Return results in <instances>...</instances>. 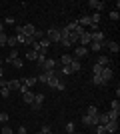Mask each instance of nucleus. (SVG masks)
Listing matches in <instances>:
<instances>
[{"label": "nucleus", "instance_id": "5701e85b", "mask_svg": "<svg viewBox=\"0 0 120 134\" xmlns=\"http://www.w3.org/2000/svg\"><path fill=\"white\" fill-rule=\"evenodd\" d=\"M98 124H102V126L108 124V114H106V112H100V114H98Z\"/></svg>", "mask_w": 120, "mask_h": 134}, {"label": "nucleus", "instance_id": "39448f33", "mask_svg": "<svg viewBox=\"0 0 120 134\" xmlns=\"http://www.w3.org/2000/svg\"><path fill=\"white\" fill-rule=\"evenodd\" d=\"M112 76H114V72H112V68H110V66L102 68V72H100V78L104 80V84H108L110 80H112Z\"/></svg>", "mask_w": 120, "mask_h": 134}, {"label": "nucleus", "instance_id": "393cba45", "mask_svg": "<svg viewBox=\"0 0 120 134\" xmlns=\"http://www.w3.org/2000/svg\"><path fill=\"white\" fill-rule=\"evenodd\" d=\"M76 22H78V26H90V16H82L80 18V20H76Z\"/></svg>", "mask_w": 120, "mask_h": 134}, {"label": "nucleus", "instance_id": "f3484780", "mask_svg": "<svg viewBox=\"0 0 120 134\" xmlns=\"http://www.w3.org/2000/svg\"><path fill=\"white\" fill-rule=\"evenodd\" d=\"M0 86H2V88H0V94L4 96V98H8V96H10V90H8V82H6V80H2V82H0Z\"/></svg>", "mask_w": 120, "mask_h": 134}, {"label": "nucleus", "instance_id": "f03ea898", "mask_svg": "<svg viewBox=\"0 0 120 134\" xmlns=\"http://www.w3.org/2000/svg\"><path fill=\"white\" fill-rule=\"evenodd\" d=\"M44 98H46V96L42 94V92H38V94H34V100H32V104H30V108H32V110H40V108H42V104H44Z\"/></svg>", "mask_w": 120, "mask_h": 134}, {"label": "nucleus", "instance_id": "c03bdc74", "mask_svg": "<svg viewBox=\"0 0 120 134\" xmlns=\"http://www.w3.org/2000/svg\"><path fill=\"white\" fill-rule=\"evenodd\" d=\"M2 74H4V68L0 66V80H2Z\"/></svg>", "mask_w": 120, "mask_h": 134}, {"label": "nucleus", "instance_id": "aec40b11", "mask_svg": "<svg viewBox=\"0 0 120 134\" xmlns=\"http://www.w3.org/2000/svg\"><path fill=\"white\" fill-rule=\"evenodd\" d=\"M18 56H20V54H18V50H16V48H12V50H10V54L6 56V64H10L12 60H16Z\"/></svg>", "mask_w": 120, "mask_h": 134}, {"label": "nucleus", "instance_id": "49530a36", "mask_svg": "<svg viewBox=\"0 0 120 134\" xmlns=\"http://www.w3.org/2000/svg\"><path fill=\"white\" fill-rule=\"evenodd\" d=\"M0 66H2V60H0Z\"/></svg>", "mask_w": 120, "mask_h": 134}, {"label": "nucleus", "instance_id": "e433bc0d", "mask_svg": "<svg viewBox=\"0 0 120 134\" xmlns=\"http://www.w3.org/2000/svg\"><path fill=\"white\" fill-rule=\"evenodd\" d=\"M110 20H116V22H118V20H120V14L116 10H112V12H110Z\"/></svg>", "mask_w": 120, "mask_h": 134}, {"label": "nucleus", "instance_id": "9b49d317", "mask_svg": "<svg viewBox=\"0 0 120 134\" xmlns=\"http://www.w3.org/2000/svg\"><path fill=\"white\" fill-rule=\"evenodd\" d=\"M42 70H56V60L54 58H46V62L42 64Z\"/></svg>", "mask_w": 120, "mask_h": 134}, {"label": "nucleus", "instance_id": "423d86ee", "mask_svg": "<svg viewBox=\"0 0 120 134\" xmlns=\"http://www.w3.org/2000/svg\"><path fill=\"white\" fill-rule=\"evenodd\" d=\"M104 48H108L112 54H118V52H120V44H118V42H110V40L104 42Z\"/></svg>", "mask_w": 120, "mask_h": 134}, {"label": "nucleus", "instance_id": "c85d7f7f", "mask_svg": "<svg viewBox=\"0 0 120 134\" xmlns=\"http://www.w3.org/2000/svg\"><path fill=\"white\" fill-rule=\"evenodd\" d=\"M36 56H38L36 50H28V52H26V60H36Z\"/></svg>", "mask_w": 120, "mask_h": 134}, {"label": "nucleus", "instance_id": "bb28decb", "mask_svg": "<svg viewBox=\"0 0 120 134\" xmlns=\"http://www.w3.org/2000/svg\"><path fill=\"white\" fill-rule=\"evenodd\" d=\"M10 66H14L16 70H22V60H20V58H16V60L10 62Z\"/></svg>", "mask_w": 120, "mask_h": 134}, {"label": "nucleus", "instance_id": "f257e3e1", "mask_svg": "<svg viewBox=\"0 0 120 134\" xmlns=\"http://www.w3.org/2000/svg\"><path fill=\"white\" fill-rule=\"evenodd\" d=\"M36 28L34 24H24V26H16V34H24L26 38H34Z\"/></svg>", "mask_w": 120, "mask_h": 134}, {"label": "nucleus", "instance_id": "c9c22d12", "mask_svg": "<svg viewBox=\"0 0 120 134\" xmlns=\"http://www.w3.org/2000/svg\"><path fill=\"white\" fill-rule=\"evenodd\" d=\"M92 72H94V76H100V72H102V66H98V64H94V68H92Z\"/></svg>", "mask_w": 120, "mask_h": 134}, {"label": "nucleus", "instance_id": "a211bd4d", "mask_svg": "<svg viewBox=\"0 0 120 134\" xmlns=\"http://www.w3.org/2000/svg\"><path fill=\"white\" fill-rule=\"evenodd\" d=\"M98 114H100V112H98V108H96V106H92V104H90V106L86 108V116H92V118H98Z\"/></svg>", "mask_w": 120, "mask_h": 134}, {"label": "nucleus", "instance_id": "7c9ffc66", "mask_svg": "<svg viewBox=\"0 0 120 134\" xmlns=\"http://www.w3.org/2000/svg\"><path fill=\"white\" fill-rule=\"evenodd\" d=\"M92 82L96 84V86H106V84H104V80L100 78V76H92Z\"/></svg>", "mask_w": 120, "mask_h": 134}, {"label": "nucleus", "instance_id": "7ed1b4c3", "mask_svg": "<svg viewBox=\"0 0 120 134\" xmlns=\"http://www.w3.org/2000/svg\"><path fill=\"white\" fill-rule=\"evenodd\" d=\"M46 36H48V40H50V42H60V38H62V36H60V30H58V28H54V26L46 32Z\"/></svg>", "mask_w": 120, "mask_h": 134}, {"label": "nucleus", "instance_id": "2eb2a0df", "mask_svg": "<svg viewBox=\"0 0 120 134\" xmlns=\"http://www.w3.org/2000/svg\"><path fill=\"white\" fill-rule=\"evenodd\" d=\"M72 60H74V56H72V54H62V56H60L62 66H70V64H72Z\"/></svg>", "mask_w": 120, "mask_h": 134}, {"label": "nucleus", "instance_id": "20e7f679", "mask_svg": "<svg viewBox=\"0 0 120 134\" xmlns=\"http://www.w3.org/2000/svg\"><path fill=\"white\" fill-rule=\"evenodd\" d=\"M74 60H80V58H86V56H88V48H86V46H76L74 48Z\"/></svg>", "mask_w": 120, "mask_h": 134}, {"label": "nucleus", "instance_id": "c756f323", "mask_svg": "<svg viewBox=\"0 0 120 134\" xmlns=\"http://www.w3.org/2000/svg\"><path fill=\"white\" fill-rule=\"evenodd\" d=\"M110 110L120 112V102H118V98H116V100H112V104H110Z\"/></svg>", "mask_w": 120, "mask_h": 134}, {"label": "nucleus", "instance_id": "f704fd0d", "mask_svg": "<svg viewBox=\"0 0 120 134\" xmlns=\"http://www.w3.org/2000/svg\"><path fill=\"white\" fill-rule=\"evenodd\" d=\"M8 120H10V118H8V114H6V112H0V122H2V124H6Z\"/></svg>", "mask_w": 120, "mask_h": 134}, {"label": "nucleus", "instance_id": "cd10ccee", "mask_svg": "<svg viewBox=\"0 0 120 134\" xmlns=\"http://www.w3.org/2000/svg\"><path fill=\"white\" fill-rule=\"evenodd\" d=\"M106 114H108V120H118V116H120V112H114V110H108Z\"/></svg>", "mask_w": 120, "mask_h": 134}, {"label": "nucleus", "instance_id": "4468645a", "mask_svg": "<svg viewBox=\"0 0 120 134\" xmlns=\"http://www.w3.org/2000/svg\"><path fill=\"white\" fill-rule=\"evenodd\" d=\"M78 42H80V46H88V44L92 42V40H90V32H84V34L78 38Z\"/></svg>", "mask_w": 120, "mask_h": 134}, {"label": "nucleus", "instance_id": "a18cd8bd", "mask_svg": "<svg viewBox=\"0 0 120 134\" xmlns=\"http://www.w3.org/2000/svg\"><path fill=\"white\" fill-rule=\"evenodd\" d=\"M0 32H4V24L0 22Z\"/></svg>", "mask_w": 120, "mask_h": 134}, {"label": "nucleus", "instance_id": "37998d69", "mask_svg": "<svg viewBox=\"0 0 120 134\" xmlns=\"http://www.w3.org/2000/svg\"><path fill=\"white\" fill-rule=\"evenodd\" d=\"M4 24H8V26H14V18H6Z\"/></svg>", "mask_w": 120, "mask_h": 134}, {"label": "nucleus", "instance_id": "6ab92c4d", "mask_svg": "<svg viewBox=\"0 0 120 134\" xmlns=\"http://www.w3.org/2000/svg\"><path fill=\"white\" fill-rule=\"evenodd\" d=\"M22 100L26 102V104H32V100H34V92H30V90H26L22 94Z\"/></svg>", "mask_w": 120, "mask_h": 134}, {"label": "nucleus", "instance_id": "8fccbe9b", "mask_svg": "<svg viewBox=\"0 0 120 134\" xmlns=\"http://www.w3.org/2000/svg\"><path fill=\"white\" fill-rule=\"evenodd\" d=\"M70 134H76V132H70Z\"/></svg>", "mask_w": 120, "mask_h": 134}, {"label": "nucleus", "instance_id": "2f4dec72", "mask_svg": "<svg viewBox=\"0 0 120 134\" xmlns=\"http://www.w3.org/2000/svg\"><path fill=\"white\" fill-rule=\"evenodd\" d=\"M76 26H78V22H68L66 26H64V28H66L68 32H74V30H76Z\"/></svg>", "mask_w": 120, "mask_h": 134}, {"label": "nucleus", "instance_id": "a19ab883", "mask_svg": "<svg viewBox=\"0 0 120 134\" xmlns=\"http://www.w3.org/2000/svg\"><path fill=\"white\" fill-rule=\"evenodd\" d=\"M0 134H14V130L10 128V126H4V128H2V132Z\"/></svg>", "mask_w": 120, "mask_h": 134}, {"label": "nucleus", "instance_id": "0eeeda50", "mask_svg": "<svg viewBox=\"0 0 120 134\" xmlns=\"http://www.w3.org/2000/svg\"><path fill=\"white\" fill-rule=\"evenodd\" d=\"M82 124H84V126H88V128H94V126H96L98 124V118H92V116H82Z\"/></svg>", "mask_w": 120, "mask_h": 134}, {"label": "nucleus", "instance_id": "79ce46f5", "mask_svg": "<svg viewBox=\"0 0 120 134\" xmlns=\"http://www.w3.org/2000/svg\"><path fill=\"white\" fill-rule=\"evenodd\" d=\"M18 134H26V126H24V124L18 126Z\"/></svg>", "mask_w": 120, "mask_h": 134}, {"label": "nucleus", "instance_id": "4be33fe9", "mask_svg": "<svg viewBox=\"0 0 120 134\" xmlns=\"http://www.w3.org/2000/svg\"><path fill=\"white\" fill-rule=\"evenodd\" d=\"M36 82H38V80H36V76H28V78H24V80H22V84L26 86V88H28V86H34Z\"/></svg>", "mask_w": 120, "mask_h": 134}, {"label": "nucleus", "instance_id": "473e14b6", "mask_svg": "<svg viewBox=\"0 0 120 134\" xmlns=\"http://www.w3.org/2000/svg\"><path fill=\"white\" fill-rule=\"evenodd\" d=\"M94 130H96V134H108V132H106V128H104L102 124H96V126H94Z\"/></svg>", "mask_w": 120, "mask_h": 134}, {"label": "nucleus", "instance_id": "1a4fd4ad", "mask_svg": "<svg viewBox=\"0 0 120 134\" xmlns=\"http://www.w3.org/2000/svg\"><path fill=\"white\" fill-rule=\"evenodd\" d=\"M90 40H92V42L102 44V42H104V32H100V30H96V32H90Z\"/></svg>", "mask_w": 120, "mask_h": 134}, {"label": "nucleus", "instance_id": "dca6fc26", "mask_svg": "<svg viewBox=\"0 0 120 134\" xmlns=\"http://www.w3.org/2000/svg\"><path fill=\"white\" fill-rule=\"evenodd\" d=\"M20 86H22L20 80H16V78H14V80H8V90H10V92H12V90H20Z\"/></svg>", "mask_w": 120, "mask_h": 134}, {"label": "nucleus", "instance_id": "9d476101", "mask_svg": "<svg viewBox=\"0 0 120 134\" xmlns=\"http://www.w3.org/2000/svg\"><path fill=\"white\" fill-rule=\"evenodd\" d=\"M88 6H90V8H94V10H96V14H98V12H102L104 2H100V0H88Z\"/></svg>", "mask_w": 120, "mask_h": 134}, {"label": "nucleus", "instance_id": "412c9836", "mask_svg": "<svg viewBox=\"0 0 120 134\" xmlns=\"http://www.w3.org/2000/svg\"><path fill=\"white\" fill-rule=\"evenodd\" d=\"M70 70H72V74L80 72V70H82V64H80V60H72V64H70Z\"/></svg>", "mask_w": 120, "mask_h": 134}, {"label": "nucleus", "instance_id": "a878e982", "mask_svg": "<svg viewBox=\"0 0 120 134\" xmlns=\"http://www.w3.org/2000/svg\"><path fill=\"white\" fill-rule=\"evenodd\" d=\"M6 46H10V50H12V48H16V46H18L16 36H14V38H10V36H8V40H6Z\"/></svg>", "mask_w": 120, "mask_h": 134}, {"label": "nucleus", "instance_id": "ddd939ff", "mask_svg": "<svg viewBox=\"0 0 120 134\" xmlns=\"http://www.w3.org/2000/svg\"><path fill=\"white\" fill-rule=\"evenodd\" d=\"M104 128H106V132H118V120H108V124H106V126H104Z\"/></svg>", "mask_w": 120, "mask_h": 134}, {"label": "nucleus", "instance_id": "09e8293b", "mask_svg": "<svg viewBox=\"0 0 120 134\" xmlns=\"http://www.w3.org/2000/svg\"><path fill=\"white\" fill-rule=\"evenodd\" d=\"M110 134H116V132H110Z\"/></svg>", "mask_w": 120, "mask_h": 134}, {"label": "nucleus", "instance_id": "b1692460", "mask_svg": "<svg viewBox=\"0 0 120 134\" xmlns=\"http://www.w3.org/2000/svg\"><path fill=\"white\" fill-rule=\"evenodd\" d=\"M104 42H106V40H104ZM104 42H102V44H98V42H90V50L92 52H100L104 48Z\"/></svg>", "mask_w": 120, "mask_h": 134}, {"label": "nucleus", "instance_id": "ea45409f", "mask_svg": "<svg viewBox=\"0 0 120 134\" xmlns=\"http://www.w3.org/2000/svg\"><path fill=\"white\" fill-rule=\"evenodd\" d=\"M70 132H74V122H68V124H66V134H70Z\"/></svg>", "mask_w": 120, "mask_h": 134}, {"label": "nucleus", "instance_id": "72a5a7b5", "mask_svg": "<svg viewBox=\"0 0 120 134\" xmlns=\"http://www.w3.org/2000/svg\"><path fill=\"white\" fill-rule=\"evenodd\" d=\"M40 132H42V134H52V128L48 126V124H44V126L40 128Z\"/></svg>", "mask_w": 120, "mask_h": 134}, {"label": "nucleus", "instance_id": "f8f14e48", "mask_svg": "<svg viewBox=\"0 0 120 134\" xmlns=\"http://www.w3.org/2000/svg\"><path fill=\"white\" fill-rule=\"evenodd\" d=\"M98 66H102V68H106V66H110V56H106V54H100L98 56V62H96Z\"/></svg>", "mask_w": 120, "mask_h": 134}, {"label": "nucleus", "instance_id": "de8ad7c7", "mask_svg": "<svg viewBox=\"0 0 120 134\" xmlns=\"http://www.w3.org/2000/svg\"><path fill=\"white\" fill-rule=\"evenodd\" d=\"M36 134H42V132H36Z\"/></svg>", "mask_w": 120, "mask_h": 134}, {"label": "nucleus", "instance_id": "4c0bfd02", "mask_svg": "<svg viewBox=\"0 0 120 134\" xmlns=\"http://www.w3.org/2000/svg\"><path fill=\"white\" fill-rule=\"evenodd\" d=\"M86 32V30H84V28H82V26H76V30H74V34H76V36H78V38H80V36H82V34H84Z\"/></svg>", "mask_w": 120, "mask_h": 134}, {"label": "nucleus", "instance_id": "6e6552de", "mask_svg": "<svg viewBox=\"0 0 120 134\" xmlns=\"http://www.w3.org/2000/svg\"><path fill=\"white\" fill-rule=\"evenodd\" d=\"M60 82H62V80L58 78V76H56V72H54V74H52V76H50V78H48V82H46V86H50V88H54V90H56V88H58V84H60Z\"/></svg>", "mask_w": 120, "mask_h": 134}, {"label": "nucleus", "instance_id": "58836bf2", "mask_svg": "<svg viewBox=\"0 0 120 134\" xmlns=\"http://www.w3.org/2000/svg\"><path fill=\"white\" fill-rule=\"evenodd\" d=\"M6 40H8V36H6L4 32H0V46H4V44H6Z\"/></svg>", "mask_w": 120, "mask_h": 134}]
</instances>
